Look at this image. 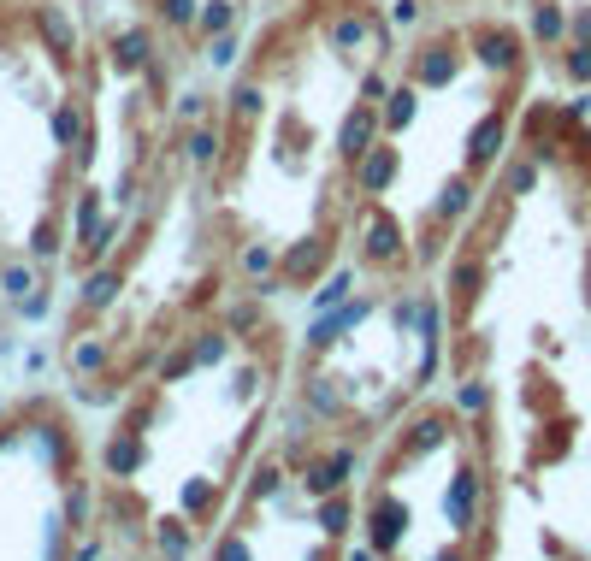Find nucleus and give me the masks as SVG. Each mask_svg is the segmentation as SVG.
Masks as SVG:
<instances>
[]
</instances>
